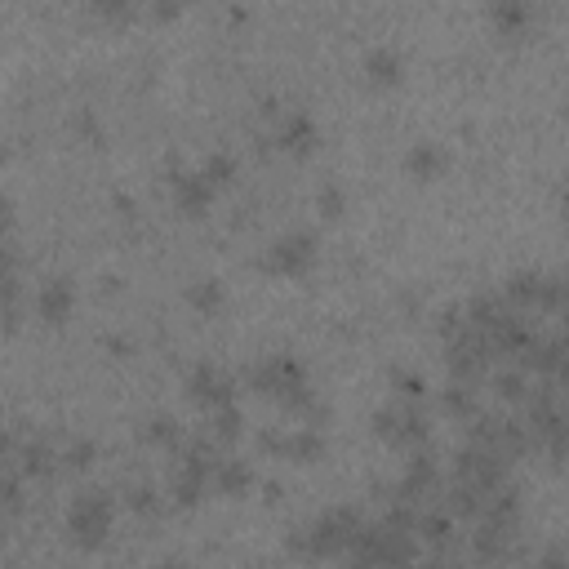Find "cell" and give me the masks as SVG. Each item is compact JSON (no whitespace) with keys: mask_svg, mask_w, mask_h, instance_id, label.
I'll return each instance as SVG.
<instances>
[{"mask_svg":"<svg viewBox=\"0 0 569 569\" xmlns=\"http://www.w3.org/2000/svg\"><path fill=\"white\" fill-rule=\"evenodd\" d=\"M356 534H361V516H356L352 507H334V512L316 516L307 529H298V534L289 538V547H294L298 556H312V561H329V556H338V552H352Z\"/></svg>","mask_w":569,"mask_h":569,"instance_id":"6da1fadb","label":"cell"},{"mask_svg":"<svg viewBox=\"0 0 569 569\" xmlns=\"http://www.w3.org/2000/svg\"><path fill=\"white\" fill-rule=\"evenodd\" d=\"M107 529H112V503H107V494H81L72 503V512H67V534H72L76 547H98L107 538Z\"/></svg>","mask_w":569,"mask_h":569,"instance_id":"7a4b0ae2","label":"cell"},{"mask_svg":"<svg viewBox=\"0 0 569 569\" xmlns=\"http://www.w3.org/2000/svg\"><path fill=\"white\" fill-rule=\"evenodd\" d=\"M374 427H378V436L392 445H423L427 441V414L414 401L383 409V414L374 418Z\"/></svg>","mask_w":569,"mask_h":569,"instance_id":"3957f363","label":"cell"},{"mask_svg":"<svg viewBox=\"0 0 569 569\" xmlns=\"http://www.w3.org/2000/svg\"><path fill=\"white\" fill-rule=\"evenodd\" d=\"M312 258H316V236L312 232H289L272 245V254H267L263 267L272 276H303L307 267H312Z\"/></svg>","mask_w":569,"mask_h":569,"instance_id":"277c9868","label":"cell"},{"mask_svg":"<svg viewBox=\"0 0 569 569\" xmlns=\"http://www.w3.org/2000/svg\"><path fill=\"white\" fill-rule=\"evenodd\" d=\"M187 392L196 396V401H201L209 414H214V409H223V405H236V387H232V378L223 374V369H214V365H196L192 369V378H187Z\"/></svg>","mask_w":569,"mask_h":569,"instance_id":"5b68a950","label":"cell"},{"mask_svg":"<svg viewBox=\"0 0 569 569\" xmlns=\"http://www.w3.org/2000/svg\"><path fill=\"white\" fill-rule=\"evenodd\" d=\"M263 449L289 458V463H316L325 454V441L312 427H298V432H285V436H263Z\"/></svg>","mask_w":569,"mask_h":569,"instance_id":"8992f818","label":"cell"},{"mask_svg":"<svg viewBox=\"0 0 569 569\" xmlns=\"http://www.w3.org/2000/svg\"><path fill=\"white\" fill-rule=\"evenodd\" d=\"M174 201L187 218H201L209 205H214V183L205 174H178L174 178Z\"/></svg>","mask_w":569,"mask_h":569,"instance_id":"52a82bcc","label":"cell"},{"mask_svg":"<svg viewBox=\"0 0 569 569\" xmlns=\"http://www.w3.org/2000/svg\"><path fill=\"white\" fill-rule=\"evenodd\" d=\"M432 489H436V463H432V454H414V458H409L405 481H401V503L414 507L418 498H427Z\"/></svg>","mask_w":569,"mask_h":569,"instance_id":"ba28073f","label":"cell"},{"mask_svg":"<svg viewBox=\"0 0 569 569\" xmlns=\"http://www.w3.org/2000/svg\"><path fill=\"white\" fill-rule=\"evenodd\" d=\"M36 316L49 325H63L72 316V285L67 281H49L41 294H36Z\"/></svg>","mask_w":569,"mask_h":569,"instance_id":"9c48e42d","label":"cell"},{"mask_svg":"<svg viewBox=\"0 0 569 569\" xmlns=\"http://www.w3.org/2000/svg\"><path fill=\"white\" fill-rule=\"evenodd\" d=\"M276 143L285 147V152H294V156H307L312 152V143H316V125L307 121L303 112H289L281 129H276Z\"/></svg>","mask_w":569,"mask_h":569,"instance_id":"30bf717a","label":"cell"},{"mask_svg":"<svg viewBox=\"0 0 569 569\" xmlns=\"http://www.w3.org/2000/svg\"><path fill=\"white\" fill-rule=\"evenodd\" d=\"M249 485H254V476H249L245 463H236V458H218V467H214V494L241 498V494H249Z\"/></svg>","mask_w":569,"mask_h":569,"instance_id":"8fae6325","label":"cell"},{"mask_svg":"<svg viewBox=\"0 0 569 569\" xmlns=\"http://www.w3.org/2000/svg\"><path fill=\"white\" fill-rule=\"evenodd\" d=\"M365 72H369V81L392 85L396 76H401V54H396V49H374V54L365 58Z\"/></svg>","mask_w":569,"mask_h":569,"instance_id":"7c38bea8","label":"cell"},{"mask_svg":"<svg viewBox=\"0 0 569 569\" xmlns=\"http://www.w3.org/2000/svg\"><path fill=\"white\" fill-rule=\"evenodd\" d=\"M441 165H445V156H441V147H432V143H418L414 152H409V174L414 178H436Z\"/></svg>","mask_w":569,"mask_h":569,"instance_id":"4fadbf2b","label":"cell"},{"mask_svg":"<svg viewBox=\"0 0 569 569\" xmlns=\"http://www.w3.org/2000/svg\"><path fill=\"white\" fill-rule=\"evenodd\" d=\"M472 383H449L445 387V414H454V418H467L472 423L476 418V401H472V392H467Z\"/></svg>","mask_w":569,"mask_h":569,"instance_id":"5bb4252c","label":"cell"},{"mask_svg":"<svg viewBox=\"0 0 569 569\" xmlns=\"http://www.w3.org/2000/svg\"><path fill=\"white\" fill-rule=\"evenodd\" d=\"M187 303H192L196 312H218V307H223V285L218 281H196L192 289H187Z\"/></svg>","mask_w":569,"mask_h":569,"instance_id":"9a60e30c","label":"cell"},{"mask_svg":"<svg viewBox=\"0 0 569 569\" xmlns=\"http://www.w3.org/2000/svg\"><path fill=\"white\" fill-rule=\"evenodd\" d=\"M241 436V405L214 409V441H236Z\"/></svg>","mask_w":569,"mask_h":569,"instance_id":"2e32d148","label":"cell"},{"mask_svg":"<svg viewBox=\"0 0 569 569\" xmlns=\"http://www.w3.org/2000/svg\"><path fill=\"white\" fill-rule=\"evenodd\" d=\"M143 441L147 445H178V423L174 418H152V423L143 427Z\"/></svg>","mask_w":569,"mask_h":569,"instance_id":"e0dca14e","label":"cell"},{"mask_svg":"<svg viewBox=\"0 0 569 569\" xmlns=\"http://www.w3.org/2000/svg\"><path fill=\"white\" fill-rule=\"evenodd\" d=\"M489 14H494V23H498V27H507V32H516V27H525L529 9H525V5H494V9H489Z\"/></svg>","mask_w":569,"mask_h":569,"instance_id":"ac0fdd59","label":"cell"},{"mask_svg":"<svg viewBox=\"0 0 569 569\" xmlns=\"http://www.w3.org/2000/svg\"><path fill=\"white\" fill-rule=\"evenodd\" d=\"M27 472H32V476H45V472H54V449H49V445H32V449H27Z\"/></svg>","mask_w":569,"mask_h":569,"instance_id":"d6986e66","label":"cell"},{"mask_svg":"<svg viewBox=\"0 0 569 569\" xmlns=\"http://www.w3.org/2000/svg\"><path fill=\"white\" fill-rule=\"evenodd\" d=\"M201 174L209 178V183H227V178H232L236 174V165H232V156H223V152H218V156H209V161H205V169H201Z\"/></svg>","mask_w":569,"mask_h":569,"instance_id":"ffe728a7","label":"cell"},{"mask_svg":"<svg viewBox=\"0 0 569 569\" xmlns=\"http://www.w3.org/2000/svg\"><path fill=\"white\" fill-rule=\"evenodd\" d=\"M498 392L507 396V401H525V374H512V369H503V374H498Z\"/></svg>","mask_w":569,"mask_h":569,"instance_id":"44dd1931","label":"cell"},{"mask_svg":"<svg viewBox=\"0 0 569 569\" xmlns=\"http://www.w3.org/2000/svg\"><path fill=\"white\" fill-rule=\"evenodd\" d=\"M316 209H321L325 218H338L343 214V192H338V187H325V192L316 196Z\"/></svg>","mask_w":569,"mask_h":569,"instance_id":"7402d4cb","label":"cell"},{"mask_svg":"<svg viewBox=\"0 0 569 569\" xmlns=\"http://www.w3.org/2000/svg\"><path fill=\"white\" fill-rule=\"evenodd\" d=\"M89 458H94V445H89V441H76V445L63 454V463H67V467H89Z\"/></svg>","mask_w":569,"mask_h":569,"instance_id":"603a6c76","label":"cell"},{"mask_svg":"<svg viewBox=\"0 0 569 569\" xmlns=\"http://www.w3.org/2000/svg\"><path fill=\"white\" fill-rule=\"evenodd\" d=\"M129 507H134V512H156V494L152 489H134V494H129Z\"/></svg>","mask_w":569,"mask_h":569,"instance_id":"cb8c5ba5","label":"cell"},{"mask_svg":"<svg viewBox=\"0 0 569 569\" xmlns=\"http://www.w3.org/2000/svg\"><path fill=\"white\" fill-rule=\"evenodd\" d=\"M534 569H569V556H561V552H547Z\"/></svg>","mask_w":569,"mask_h":569,"instance_id":"d4e9b609","label":"cell"},{"mask_svg":"<svg viewBox=\"0 0 569 569\" xmlns=\"http://www.w3.org/2000/svg\"><path fill=\"white\" fill-rule=\"evenodd\" d=\"M156 569H187V565H178V561H165V565H156Z\"/></svg>","mask_w":569,"mask_h":569,"instance_id":"484cf974","label":"cell"},{"mask_svg":"<svg viewBox=\"0 0 569 569\" xmlns=\"http://www.w3.org/2000/svg\"><path fill=\"white\" fill-rule=\"evenodd\" d=\"M565 223H569V192H565Z\"/></svg>","mask_w":569,"mask_h":569,"instance_id":"4316f807","label":"cell"}]
</instances>
